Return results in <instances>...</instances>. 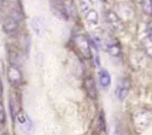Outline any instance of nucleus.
I'll return each mask as SVG.
<instances>
[{
    "mask_svg": "<svg viewBox=\"0 0 152 135\" xmlns=\"http://www.w3.org/2000/svg\"><path fill=\"white\" fill-rule=\"evenodd\" d=\"M5 0H0V2H3V1H4Z\"/></svg>",
    "mask_w": 152,
    "mask_h": 135,
    "instance_id": "nucleus-16",
    "label": "nucleus"
},
{
    "mask_svg": "<svg viewBox=\"0 0 152 135\" xmlns=\"http://www.w3.org/2000/svg\"><path fill=\"white\" fill-rule=\"evenodd\" d=\"M85 87H86V90L89 97L91 99H96L97 96V90H96L94 80L92 78L86 79L85 80Z\"/></svg>",
    "mask_w": 152,
    "mask_h": 135,
    "instance_id": "nucleus-8",
    "label": "nucleus"
},
{
    "mask_svg": "<svg viewBox=\"0 0 152 135\" xmlns=\"http://www.w3.org/2000/svg\"><path fill=\"white\" fill-rule=\"evenodd\" d=\"M7 75L8 81L14 87L19 86L22 80V74L19 68L14 64H11L7 68Z\"/></svg>",
    "mask_w": 152,
    "mask_h": 135,
    "instance_id": "nucleus-2",
    "label": "nucleus"
},
{
    "mask_svg": "<svg viewBox=\"0 0 152 135\" xmlns=\"http://www.w3.org/2000/svg\"><path fill=\"white\" fill-rule=\"evenodd\" d=\"M142 44L145 53L152 58V26H150L147 30V35L144 38Z\"/></svg>",
    "mask_w": 152,
    "mask_h": 135,
    "instance_id": "nucleus-7",
    "label": "nucleus"
},
{
    "mask_svg": "<svg viewBox=\"0 0 152 135\" xmlns=\"http://www.w3.org/2000/svg\"><path fill=\"white\" fill-rule=\"evenodd\" d=\"M2 90H3L2 83H1V80H0V96H1V94H2Z\"/></svg>",
    "mask_w": 152,
    "mask_h": 135,
    "instance_id": "nucleus-15",
    "label": "nucleus"
},
{
    "mask_svg": "<svg viewBox=\"0 0 152 135\" xmlns=\"http://www.w3.org/2000/svg\"><path fill=\"white\" fill-rule=\"evenodd\" d=\"M141 7L147 16H152V0H141L140 1Z\"/></svg>",
    "mask_w": 152,
    "mask_h": 135,
    "instance_id": "nucleus-11",
    "label": "nucleus"
},
{
    "mask_svg": "<svg viewBox=\"0 0 152 135\" xmlns=\"http://www.w3.org/2000/svg\"><path fill=\"white\" fill-rule=\"evenodd\" d=\"M131 82L128 79H123L116 87V96L120 100L123 101L129 94Z\"/></svg>",
    "mask_w": 152,
    "mask_h": 135,
    "instance_id": "nucleus-5",
    "label": "nucleus"
},
{
    "mask_svg": "<svg viewBox=\"0 0 152 135\" xmlns=\"http://www.w3.org/2000/svg\"><path fill=\"white\" fill-rule=\"evenodd\" d=\"M98 127L99 129L102 132L105 133L106 132V124H105V117H104L103 113H101L99 117V121H98Z\"/></svg>",
    "mask_w": 152,
    "mask_h": 135,
    "instance_id": "nucleus-13",
    "label": "nucleus"
},
{
    "mask_svg": "<svg viewBox=\"0 0 152 135\" xmlns=\"http://www.w3.org/2000/svg\"><path fill=\"white\" fill-rule=\"evenodd\" d=\"M20 22L19 20L8 15L3 21V29L7 34H13L18 30Z\"/></svg>",
    "mask_w": 152,
    "mask_h": 135,
    "instance_id": "nucleus-6",
    "label": "nucleus"
},
{
    "mask_svg": "<svg viewBox=\"0 0 152 135\" xmlns=\"http://www.w3.org/2000/svg\"><path fill=\"white\" fill-rule=\"evenodd\" d=\"M105 18H106L107 23H108V26L111 28V29H112L115 32H120L122 31L123 24L117 13L109 10L106 13Z\"/></svg>",
    "mask_w": 152,
    "mask_h": 135,
    "instance_id": "nucleus-3",
    "label": "nucleus"
},
{
    "mask_svg": "<svg viewBox=\"0 0 152 135\" xmlns=\"http://www.w3.org/2000/svg\"><path fill=\"white\" fill-rule=\"evenodd\" d=\"M80 8L81 11L84 14H86L89 10L91 9L92 1L91 0H80Z\"/></svg>",
    "mask_w": 152,
    "mask_h": 135,
    "instance_id": "nucleus-12",
    "label": "nucleus"
},
{
    "mask_svg": "<svg viewBox=\"0 0 152 135\" xmlns=\"http://www.w3.org/2000/svg\"><path fill=\"white\" fill-rule=\"evenodd\" d=\"M86 19L90 25H96L99 20V15L98 13L94 9H91L86 13Z\"/></svg>",
    "mask_w": 152,
    "mask_h": 135,
    "instance_id": "nucleus-10",
    "label": "nucleus"
},
{
    "mask_svg": "<svg viewBox=\"0 0 152 135\" xmlns=\"http://www.w3.org/2000/svg\"><path fill=\"white\" fill-rule=\"evenodd\" d=\"M105 50L111 56L117 57L122 54V47L120 42L116 39H110L105 43Z\"/></svg>",
    "mask_w": 152,
    "mask_h": 135,
    "instance_id": "nucleus-4",
    "label": "nucleus"
},
{
    "mask_svg": "<svg viewBox=\"0 0 152 135\" xmlns=\"http://www.w3.org/2000/svg\"><path fill=\"white\" fill-rule=\"evenodd\" d=\"M72 41L74 47L85 59H89L91 58L92 53L90 42L86 36L83 34H77L73 37Z\"/></svg>",
    "mask_w": 152,
    "mask_h": 135,
    "instance_id": "nucleus-1",
    "label": "nucleus"
},
{
    "mask_svg": "<svg viewBox=\"0 0 152 135\" xmlns=\"http://www.w3.org/2000/svg\"><path fill=\"white\" fill-rule=\"evenodd\" d=\"M6 120V114L2 104L0 102V123H4Z\"/></svg>",
    "mask_w": 152,
    "mask_h": 135,
    "instance_id": "nucleus-14",
    "label": "nucleus"
},
{
    "mask_svg": "<svg viewBox=\"0 0 152 135\" xmlns=\"http://www.w3.org/2000/svg\"><path fill=\"white\" fill-rule=\"evenodd\" d=\"M99 77L101 86L103 88L109 87L111 82V78L108 71L105 69L101 70L99 73Z\"/></svg>",
    "mask_w": 152,
    "mask_h": 135,
    "instance_id": "nucleus-9",
    "label": "nucleus"
}]
</instances>
